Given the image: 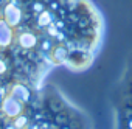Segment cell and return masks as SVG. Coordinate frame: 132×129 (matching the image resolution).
<instances>
[{
    "mask_svg": "<svg viewBox=\"0 0 132 129\" xmlns=\"http://www.w3.org/2000/svg\"><path fill=\"white\" fill-rule=\"evenodd\" d=\"M104 36L92 0H0V90L39 89L50 69L87 70Z\"/></svg>",
    "mask_w": 132,
    "mask_h": 129,
    "instance_id": "1",
    "label": "cell"
}]
</instances>
